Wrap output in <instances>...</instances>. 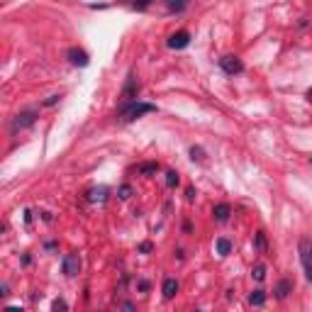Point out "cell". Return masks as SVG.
Listing matches in <instances>:
<instances>
[{"mask_svg": "<svg viewBox=\"0 0 312 312\" xmlns=\"http://www.w3.org/2000/svg\"><path fill=\"white\" fill-rule=\"evenodd\" d=\"M146 112H156V105H151V102H139V100L127 102L122 110H120V120L122 122H132V120L142 117Z\"/></svg>", "mask_w": 312, "mask_h": 312, "instance_id": "cell-1", "label": "cell"}, {"mask_svg": "<svg viewBox=\"0 0 312 312\" xmlns=\"http://www.w3.org/2000/svg\"><path fill=\"white\" fill-rule=\"evenodd\" d=\"M298 251H300V261H302V268H305V276H307V280H312V244H310V239H300Z\"/></svg>", "mask_w": 312, "mask_h": 312, "instance_id": "cell-2", "label": "cell"}, {"mask_svg": "<svg viewBox=\"0 0 312 312\" xmlns=\"http://www.w3.org/2000/svg\"><path fill=\"white\" fill-rule=\"evenodd\" d=\"M220 66H222V71L224 73H229V76L244 71V64H242L239 56H222V59H220Z\"/></svg>", "mask_w": 312, "mask_h": 312, "instance_id": "cell-3", "label": "cell"}, {"mask_svg": "<svg viewBox=\"0 0 312 312\" xmlns=\"http://www.w3.org/2000/svg\"><path fill=\"white\" fill-rule=\"evenodd\" d=\"M137 93H139V81H137V76H134V73H129V76H127V83H124V90H122L124 105L137 100Z\"/></svg>", "mask_w": 312, "mask_h": 312, "instance_id": "cell-4", "label": "cell"}, {"mask_svg": "<svg viewBox=\"0 0 312 312\" xmlns=\"http://www.w3.org/2000/svg\"><path fill=\"white\" fill-rule=\"evenodd\" d=\"M34 120H37V112H34V110L20 112V115L12 120V132H20V129H24V127H32Z\"/></svg>", "mask_w": 312, "mask_h": 312, "instance_id": "cell-5", "label": "cell"}, {"mask_svg": "<svg viewBox=\"0 0 312 312\" xmlns=\"http://www.w3.org/2000/svg\"><path fill=\"white\" fill-rule=\"evenodd\" d=\"M61 268H64V273H66L68 278L78 276V271H81V256H78V254H66V256H64Z\"/></svg>", "mask_w": 312, "mask_h": 312, "instance_id": "cell-6", "label": "cell"}, {"mask_svg": "<svg viewBox=\"0 0 312 312\" xmlns=\"http://www.w3.org/2000/svg\"><path fill=\"white\" fill-rule=\"evenodd\" d=\"M188 44H190V34L186 32V30H180V32L168 37V46H171V49H186Z\"/></svg>", "mask_w": 312, "mask_h": 312, "instance_id": "cell-7", "label": "cell"}, {"mask_svg": "<svg viewBox=\"0 0 312 312\" xmlns=\"http://www.w3.org/2000/svg\"><path fill=\"white\" fill-rule=\"evenodd\" d=\"M66 56H68V61H71L73 66H88V64H90L88 54H86L83 49H76V46H73V49H68Z\"/></svg>", "mask_w": 312, "mask_h": 312, "instance_id": "cell-8", "label": "cell"}, {"mask_svg": "<svg viewBox=\"0 0 312 312\" xmlns=\"http://www.w3.org/2000/svg\"><path fill=\"white\" fill-rule=\"evenodd\" d=\"M108 193H110V190L105 188V186H100V188H90L88 190V200L90 202H105L108 200Z\"/></svg>", "mask_w": 312, "mask_h": 312, "instance_id": "cell-9", "label": "cell"}, {"mask_svg": "<svg viewBox=\"0 0 312 312\" xmlns=\"http://www.w3.org/2000/svg\"><path fill=\"white\" fill-rule=\"evenodd\" d=\"M212 215H215V220L217 222H227L229 220V215H232V207L229 205H215V210H212Z\"/></svg>", "mask_w": 312, "mask_h": 312, "instance_id": "cell-10", "label": "cell"}, {"mask_svg": "<svg viewBox=\"0 0 312 312\" xmlns=\"http://www.w3.org/2000/svg\"><path fill=\"white\" fill-rule=\"evenodd\" d=\"M176 293H178V280H173V278L164 280V298H168V300H171Z\"/></svg>", "mask_w": 312, "mask_h": 312, "instance_id": "cell-11", "label": "cell"}, {"mask_svg": "<svg viewBox=\"0 0 312 312\" xmlns=\"http://www.w3.org/2000/svg\"><path fill=\"white\" fill-rule=\"evenodd\" d=\"M229 251H232V242H229V239H217V254H220V256H227V254H229Z\"/></svg>", "mask_w": 312, "mask_h": 312, "instance_id": "cell-12", "label": "cell"}, {"mask_svg": "<svg viewBox=\"0 0 312 312\" xmlns=\"http://www.w3.org/2000/svg\"><path fill=\"white\" fill-rule=\"evenodd\" d=\"M249 302H251V305H264V302H266V293H264V290H254V293H251V295H249Z\"/></svg>", "mask_w": 312, "mask_h": 312, "instance_id": "cell-13", "label": "cell"}, {"mask_svg": "<svg viewBox=\"0 0 312 312\" xmlns=\"http://www.w3.org/2000/svg\"><path fill=\"white\" fill-rule=\"evenodd\" d=\"M290 288H293V283H290V280H280L278 288H276V295H278L280 300H283V298H285V295L290 293Z\"/></svg>", "mask_w": 312, "mask_h": 312, "instance_id": "cell-14", "label": "cell"}, {"mask_svg": "<svg viewBox=\"0 0 312 312\" xmlns=\"http://www.w3.org/2000/svg\"><path fill=\"white\" fill-rule=\"evenodd\" d=\"M251 276H254L256 280H264V278H266V266H264V264H258V266H254V271H251Z\"/></svg>", "mask_w": 312, "mask_h": 312, "instance_id": "cell-15", "label": "cell"}, {"mask_svg": "<svg viewBox=\"0 0 312 312\" xmlns=\"http://www.w3.org/2000/svg\"><path fill=\"white\" fill-rule=\"evenodd\" d=\"M178 173H176V171H168L166 173V186L168 188H173V186H178Z\"/></svg>", "mask_w": 312, "mask_h": 312, "instance_id": "cell-16", "label": "cell"}, {"mask_svg": "<svg viewBox=\"0 0 312 312\" xmlns=\"http://www.w3.org/2000/svg\"><path fill=\"white\" fill-rule=\"evenodd\" d=\"M256 249L261 251V254L266 251V234L264 232H256Z\"/></svg>", "mask_w": 312, "mask_h": 312, "instance_id": "cell-17", "label": "cell"}, {"mask_svg": "<svg viewBox=\"0 0 312 312\" xmlns=\"http://www.w3.org/2000/svg\"><path fill=\"white\" fill-rule=\"evenodd\" d=\"M156 171H159V164H144V166H142V173H144V176L156 173Z\"/></svg>", "mask_w": 312, "mask_h": 312, "instance_id": "cell-18", "label": "cell"}, {"mask_svg": "<svg viewBox=\"0 0 312 312\" xmlns=\"http://www.w3.org/2000/svg\"><path fill=\"white\" fill-rule=\"evenodd\" d=\"M129 195H132V188H129V186H122V188H120V198H122V200H129Z\"/></svg>", "mask_w": 312, "mask_h": 312, "instance_id": "cell-19", "label": "cell"}, {"mask_svg": "<svg viewBox=\"0 0 312 312\" xmlns=\"http://www.w3.org/2000/svg\"><path fill=\"white\" fill-rule=\"evenodd\" d=\"M51 307H54V310H68V305L64 300H54L51 302Z\"/></svg>", "mask_w": 312, "mask_h": 312, "instance_id": "cell-20", "label": "cell"}, {"mask_svg": "<svg viewBox=\"0 0 312 312\" xmlns=\"http://www.w3.org/2000/svg\"><path fill=\"white\" fill-rule=\"evenodd\" d=\"M190 156H193V159H198V161H202V151L200 149H195V146L190 149Z\"/></svg>", "mask_w": 312, "mask_h": 312, "instance_id": "cell-21", "label": "cell"}, {"mask_svg": "<svg viewBox=\"0 0 312 312\" xmlns=\"http://www.w3.org/2000/svg\"><path fill=\"white\" fill-rule=\"evenodd\" d=\"M59 100H61V95H51V98H49V100H46L44 105H56Z\"/></svg>", "mask_w": 312, "mask_h": 312, "instance_id": "cell-22", "label": "cell"}, {"mask_svg": "<svg viewBox=\"0 0 312 312\" xmlns=\"http://www.w3.org/2000/svg\"><path fill=\"white\" fill-rule=\"evenodd\" d=\"M142 251H144V254L146 251H151V242H144V244H142Z\"/></svg>", "mask_w": 312, "mask_h": 312, "instance_id": "cell-23", "label": "cell"}, {"mask_svg": "<svg viewBox=\"0 0 312 312\" xmlns=\"http://www.w3.org/2000/svg\"><path fill=\"white\" fill-rule=\"evenodd\" d=\"M307 100H310V102H312V88H310V90H307Z\"/></svg>", "mask_w": 312, "mask_h": 312, "instance_id": "cell-24", "label": "cell"}, {"mask_svg": "<svg viewBox=\"0 0 312 312\" xmlns=\"http://www.w3.org/2000/svg\"><path fill=\"white\" fill-rule=\"evenodd\" d=\"M168 3H171V5H173V3H186V0H168Z\"/></svg>", "mask_w": 312, "mask_h": 312, "instance_id": "cell-25", "label": "cell"}, {"mask_svg": "<svg viewBox=\"0 0 312 312\" xmlns=\"http://www.w3.org/2000/svg\"><path fill=\"white\" fill-rule=\"evenodd\" d=\"M310 164H312V159H310Z\"/></svg>", "mask_w": 312, "mask_h": 312, "instance_id": "cell-26", "label": "cell"}]
</instances>
